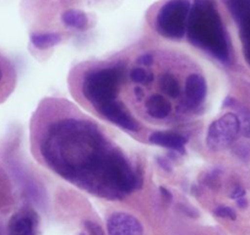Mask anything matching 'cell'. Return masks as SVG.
I'll return each mask as SVG.
<instances>
[{
    "instance_id": "1",
    "label": "cell",
    "mask_w": 250,
    "mask_h": 235,
    "mask_svg": "<svg viewBox=\"0 0 250 235\" xmlns=\"http://www.w3.org/2000/svg\"><path fill=\"white\" fill-rule=\"evenodd\" d=\"M41 160L60 178L108 200H120L143 185L131 158L90 118L57 108L37 128Z\"/></svg>"
},
{
    "instance_id": "2",
    "label": "cell",
    "mask_w": 250,
    "mask_h": 235,
    "mask_svg": "<svg viewBox=\"0 0 250 235\" xmlns=\"http://www.w3.org/2000/svg\"><path fill=\"white\" fill-rule=\"evenodd\" d=\"M188 39L216 60H230L229 38L226 32L216 0H194L187 27Z\"/></svg>"
},
{
    "instance_id": "3",
    "label": "cell",
    "mask_w": 250,
    "mask_h": 235,
    "mask_svg": "<svg viewBox=\"0 0 250 235\" xmlns=\"http://www.w3.org/2000/svg\"><path fill=\"white\" fill-rule=\"evenodd\" d=\"M124 78L125 66L119 61L87 69L80 81L81 96L98 113L119 100L118 93Z\"/></svg>"
},
{
    "instance_id": "4",
    "label": "cell",
    "mask_w": 250,
    "mask_h": 235,
    "mask_svg": "<svg viewBox=\"0 0 250 235\" xmlns=\"http://www.w3.org/2000/svg\"><path fill=\"white\" fill-rule=\"evenodd\" d=\"M190 9V0H168L166 1L156 15V31L167 39H183L184 36L187 35Z\"/></svg>"
},
{
    "instance_id": "5",
    "label": "cell",
    "mask_w": 250,
    "mask_h": 235,
    "mask_svg": "<svg viewBox=\"0 0 250 235\" xmlns=\"http://www.w3.org/2000/svg\"><path fill=\"white\" fill-rule=\"evenodd\" d=\"M240 134L237 113H226L210 124L206 134V146L213 152L229 147Z\"/></svg>"
},
{
    "instance_id": "6",
    "label": "cell",
    "mask_w": 250,
    "mask_h": 235,
    "mask_svg": "<svg viewBox=\"0 0 250 235\" xmlns=\"http://www.w3.org/2000/svg\"><path fill=\"white\" fill-rule=\"evenodd\" d=\"M208 81L200 71H191L188 74L184 80L183 109L190 113L199 112L208 98Z\"/></svg>"
},
{
    "instance_id": "7",
    "label": "cell",
    "mask_w": 250,
    "mask_h": 235,
    "mask_svg": "<svg viewBox=\"0 0 250 235\" xmlns=\"http://www.w3.org/2000/svg\"><path fill=\"white\" fill-rule=\"evenodd\" d=\"M225 3L239 26L247 57L250 54V0H225Z\"/></svg>"
},
{
    "instance_id": "8",
    "label": "cell",
    "mask_w": 250,
    "mask_h": 235,
    "mask_svg": "<svg viewBox=\"0 0 250 235\" xmlns=\"http://www.w3.org/2000/svg\"><path fill=\"white\" fill-rule=\"evenodd\" d=\"M107 230L109 235H144V227L133 215L115 212L108 218Z\"/></svg>"
},
{
    "instance_id": "9",
    "label": "cell",
    "mask_w": 250,
    "mask_h": 235,
    "mask_svg": "<svg viewBox=\"0 0 250 235\" xmlns=\"http://www.w3.org/2000/svg\"><path fill=\"white\" fill-rule=\"evenodd\" d=\"M143 107L145 115L153 121H167L173 117V107L170 99L163 95L147 96L143 98Z\"/></svg>"
},
{
    "instance_id": "10",
    "label": "cell",
    "mask_w": 250,
    "mask_h": 235,
    "mask_svg": "<svg viewBox=\"0 0 250 235\" xmlns=\"http://www.w3.org/2000/svg\"><path fill=\"white\" fill-rule=\"evenodd\" d=\"M36 225L37 218L32 211H20L11 217L8 235H36Z\"/></svg>"
},
{
    "instance_id": "11",
    "label": "cell",
    "mask_w": 250,
    "mask_h": 235,
    "mask_svg": "<svg viewBox=\"0 0 250 235\" xmlns=\"http://www.w3.org/2000/svg\"><path fill=\"white\" fill-rule=\"evenodd\" d=\"M148 142L151 145L166 147L168 150L175 151L180 155H184L188 138L174 131H153L148 136Z\"/></svg>"
},
{
    "instance_id": "12",
    "label": "cell",
    "mask_w": 250,
    "mask_h": 235,
    "mask_svg": "<svg viewBox=\"0 0 250 235\" xmlns=\"http://www.w3.org/2000/svg\"><path fill=\"white\" fill-rule=\"evenodd\" d=\"M185 80V78H184ZM160 88L163 96L168 99H184V81L180 82L178 76L173 71H166L161 75Z\"/></svg>"
},
{
    "instance_id": "13",
    "label": "cell",
    "mask_w": 250,
    "mask_h": 235,
    "mask_svg": "<svg viewBox=\"0 0 250 235\" xmlns=\"http://www.w3.org/2000/svg\"><path fill=\"white\" fill-rule=\"evenodd\" d=\"M62 23L74 30H86L88 26V16L80 10H68L62 13Z\"/></svg>"
},
{
    "instance_id": "14",
    "label": "cell",
    "mask_w": 250,
    "mask_h": 235,
    "mask_svg": "<svg viewBox=\"0 0 250 235\" xmlns=\"http://www.w3.org/2000/svg\"><path fill=\"white\" fill-rule=\"evenodd\" d=\"M129 78L135 85L147 86L155 81V73H153L152 69H150V66L138 65L130 69V71H129Z\"/></svg>"
},
{
    "instance_id": "15",
    "label": "cell",
    "mask_w": 250,
    "mask_h": 235,
    "mask_svg": "<svg viewBox=\"0 0 250 235\" xmlns=\"http://www.w3.org/2000/svg\"><path fill=\"white\" fill-rule=\"evenodd\" d=\"M62 42L59 33H33L31 35V43L35 48L41 50L49 49Z\"/></svg>"
},
{
    "instance_id": "16",
    "label": "cell",
    "mask_w": 250,
    "mask_h": 235,
    "mask_svg": "<svg viewBox=\"0 0 250 235\" xmlns=\"http://www.w3.org/2000/svg\"><path fill=\"white\" fill-rule=\"evenodd\" d=\"M237 115L240 121V134L250 138V112L244 108H239Z\"/></svg>"
},
{
    "instance_id": "17",
    "label": "cell",
    "mask_w": 250,
    "mask_h": 235,
    "mask_svg": "<svg viewBox=\"0 0 250 235\" xmlns=\"http://www.w3.org/2000/svg\"><path fill=\"white\" fill-rule=\"evenodd\" d=\"M213 213L220 218H226V219L230 220L237 219V213H235V211L233 208L228 207V206H218L217 208H215Z\"/></svg>"
},
{
    "instance_id": "18",
    "label": "cell",
    "mask_w": 250,
    "mask_h": 235,
    "mask_svg": "<svg viewBox=\"0 0 250 235\" xmlns=\"http://www.w3.org/2000/svg\"><path fill=\"white\" fill-rule=\"evenodd\" d=\"M85 228L86 230H87L88 235H104V232H103V229L101 228V225L92 222V220H86Z\"/></svg>"
},
{
    "instance_id": "19",
    "label": "cell",
    "mask_w": 250,
    "mask_h": 235,
    "mask_svg": "<svg viewBox=\"0 0 250 235\" xmlns=\"http://www.w3.org/2000/svg\"><path fill=\"white\" fill-rule=\"evenodd\" d=\"M242 197H245V190L242 186H237L232 191V194H230V198H233V200H239Z\"/></svg>"
},
{
    "instance_id": "20",
    "label": "cell",
    "mask_w": 250,
    "mask_h": 235,
    "mask_svg": "<svg viewBox=\"0 0 250 235\" xmlns=\"http://www.w3.org/2000/svg\"><path fill=\"white\" fill-rule=\"evenodd\" d=\"M4 81H5V69L0 64V86L3 85Z\"/></svg>"
},
{
    "instance_id": "21",
    "label": "cell",
    "mask_w": 250,
    "mask_h": 235,
    "mask_svg": "<svg viewBox=\"0 0 250 235\" xmlns=\"http://www.w3.org/2000/svg\"><path fill=\"white\" fill-rule=\"evenodd\" d=\"M237 205L239 206L240 208H245L248 206V201L245 200V197H242L239 198V200H237Z\"/></svg>"
},
{
    "instance_id": "22",
    "label": "cell",
    "mask_w": 250,
    "mask_h": 235,
    "mask_svg": "<svg viewBox=\"0 0 250 235\" xmlns=\"http://www.w3.org/2000/svg\"><path fill=\"white\" fill-rule=\"evenodd\" d=\"M161 193H162L163 197H166V198H167V200H172V195H170V194L168 193V191H167V189H165V188H161Z\"/></svg>"
},
{
    "instance_id": "23",
    "label": "cell",
    "mask_w": 250,
    "mask_h": 235,
    "mask_svg": "<svg viewBox=\"0 0 250 235\" xmlns=\"http://www.w3.org/2000/svg\"><path fill=\"white\" fill-rule=\"evenodd\" d=\"M0 235H1V230H0Z\"/></svg>"
},
{
    "instance_id": "24",
    "label": "cell",
    "mask_w": 250,
    "mask_h": 235,
    "mask_svg": "<svg viewBox=\"0 0 250 235\" xmlns=\"http://www.w3.org/2000/svg\"><path fill=\"white\" fill-rule=\"evenodd\" d=\"M81 235H86V234H81Z\"/></svg>"
}]
</instances>
